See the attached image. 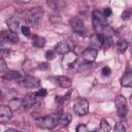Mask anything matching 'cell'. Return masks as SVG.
Returning <instances> with one entry per match:
<instances>
[{"label": "cell", "instance_id": "6da1fadb", "mask_svg": "<svg viewBox=\"0 0 132 132\" xmlns=\"http://www.w3.org/2000/svg\"><path fill=\"white\" fill-rule=\"evenodd\" d=\"M59 118H60V114H50V116L37 118L35 122L37 126L40 128L53 129L59 124Z\"/></svg>", "mask_w": 132, "mask_h": 132}, {"label": "cell", "instance_id": "7a4b0ae2", "mask_svg": "<svg viewBox=\"0 0 132 132\" xmlns=\"http://www.w3.org/2000/svg\"><path fill=\"white\" fill-rule=\"evenodd\" d=\"M42 15H43V10L41 7L39 6L33 7L30 10H28L26 13V23L30 26H36L42 19Z\"/></svg>", "mask_w": 132, "mask_h": 132}, {"label": "cell", "instance_id": "3957f363", "mask_svg": "<svg viewBox=\"0 0 132 132\" xmlns=\"http://www.w3.org/2000/svg\"><path fill=\"white\" fill-rule=\"evenodd\" d=\"M93 25L96 31H100L102 29H104L107 25V19L104 16L103 12L100 10H94L93 11Z\"/></svg>", "mask_w": 132, "mask_h": 132}, {"label": "cell", "instance_id": "277c9868", "mask_svg": "<svg viewBox=\"0 0 132 132\" xmlns=\"http://www.w3.org/2000/svg\"><path fill=\"white\" fill-rule=\"evenodd\" d=\"M19 85L24 88L33 89L40 86V79L33 75H25L19 80Z\"/></svg>", "mask_w": 132, "mask_h": 132}, {"label": "cell", "instance_id": "5b68a950", "mask_svg": "<svg viewBox=\"0 0 132 132\" xmlns=\"http://www.w3.org/2000/svg\"><path fill=\"white\" fill-rule=\"evenodd\" d=\"M114 103H116L118 116L121 119H124L126 117V113H127V100H126V98L124 96L119 95L116 97Z\"/></svg>", "mask_w": 132, "mask_h": 132}, {"label": "cell", "instance_id": "8992f818", "mask_svg": "<svg viewBox=\"0 0 132 132\" xmlns=\"http://www.w3.org/2000/svg\"><path fill=\"white\" fill-rule=\"evenodd\" d=\"M73 111L77 116H85L89 111V102L86 99L78 100L73 106Z\"/></svg>", "mask_w": 132, "mask_h": 132}, {"label": "cell", "instance_id": "52a82bcc", "mask_svg": "<svg viewBox=\"0 0 132 132\" xmlns=\"http://www.w3.org/2000/svg\"><path fill=\"white\" fill-rule=\"evenodd\" d=\"M90 44H91V48L94 50H99L104 45V37L101 33H94L91 36L90 39Z\"/></svg>", "mask_w": 132, "mask_h": 132}, {"label": "cell", "instance_id": "ba28073f", "mask_svg": "<svg viewBox=\"0 0 132 132\" xmlns=\"http://www.w3.org/2000/svg\"><path fill=\"white\" fill-rule=\"evenodd\" d=\"M71 28L74 33H76L79 36H84L87 34V29L84 25V23L78 19H72L71 21Z\"/></svg>", "mask_w": 132, "mask_h": 132}, {"label": "cell", "instance_id": "9c48e42d", "mask_svg": "<svg viewBox=\"0 0 132 132\" xmlns=\"http://www.w3.org/2000/svg\"><path fill=\"white\" fill-rule=\"evenodd\" d=\"M73 48V44L72 42L68 41V40H63L61 42H59L56 47H55V52L57 54H60V55H65L69 52H71V50Z\"/></svg>", "mask_w": 132, "mask_h": 132}, {"label": "cell", "instance_id": "30bf717a", "mask_svg": "<svg viewBox=\"0 0 132 132\" xmlns=\"http://www.w3.org/2000/svg\"><path fill=\"white\" fill-rule=\"evenodd\" d=\"M77 59V55L74 53V52H69L67 54H65L63 56V59H62V66L63 68H70L72 67V65L75 63Z\"/></svg>", "mask_w": 132, "mask_h": 132}, {"label": "cell", "instance_id": "8fae6325", "mask_svg": "<svg viewBox=\"0 0 132 132\" xmlns=\"http://www.w3.org/2000/svg\"><path fill=\"white\" fill-rule=\"evenodd\" d=\"M36 98H37V96H36V94L35 93H30V94H28V95H26L25 96V98H23L22 99V107L24 108V109H30L34 104H35V102H36Z\"/></svg>", "mask_w": 132, "mask_h": 132}, {"label": "cell", "instance_id": "7c38bea8", "mask_svg": "<svg viewBox=\"0 0 132 132\" xmlns=\"http://www.w3.org/2000/svg\"><path fill=\"white\" fill-rule=\"evenodd\" d=\"M97 54H98V51L94 50V48H87L82 52L81 54V58L85 62L87 63H92L95 61V59L97 58Z\"/></svg>", "mask_w": 132, "mask_h": 132}, {"label": "cell", "instance_id": "4fadbf2b", "mask_svg": "<svg viewBox=\"0 0 132 132\" xmlns=\"http://www.w3.org/2000/svg\"><path fill=\"white\" fill-rule=\"evenodd\" d=\"M12 117V111L11 109L6 106V105H2L0 107V122L1 123H7Z\"/></svg>", "mask_w": 132, "mask_h": 132}, {"label": "cell", "instance_id": "5bb4252c", "mask_svg": "<svg viewBox=\"0 0 132 132\" xmlns=\"http://www.w3.org/2000/svg\"><path fill=\"white\" fill-rule=\"evenodd\" d=\"M1 77L5 80H20L23 76L21 74L20 71H16V70H7L4 74L1 75Z\"/></svg>", "mask_w": 132, "mask_h": 132}, {"label": "cell", "instance_id": "9a60e30c", "mask_svg": "<svg viewBox=\"0 0 132 132\" xmlns=\"http://www.w3.org/2000/svg\"><path fill=\"white\" fill-rule=\"evenodd\" d=\"M47 5H48L51 8H53V9L60 10V9H62V8H65L66 2L61 1V0H50V1H47Z\"/></svg>", "mask_w": 132, "mask_h": 132}, {"label": "cell", "instance_id": "2e32d148", "mask_svg": "<svg viewBox=\"0 0 132 132\" xmlns=\"http://www.w3.org/2000/svg\"><path fill=\"white\" fill-rule=\"evenodd\" d=\"M121 85L126 88L132 87V72H126L121 78Z\"/></svg>", "mask_w": 132, "mask_h": 132}, {"label": "cell", "instance_id": "e0dca14e", "mask_svg": "<svg viewBox=\"0 0 132 132\" xmlns=\"http://www.w3.org/2000/svg\"><path fill=\"white\" fill-rule=\"evenodd\" d=\"M57 82H58V85L61 87V88H69V87H71V84H72V81H71V79L69 78V77H67V76H58L57 78Z\"/></svg>", "mask_w": 132, "mask_h": 132}, {"label": "cell", "instance_id": "ac0fdd59", "mask_svg": "<svg viewBox=\"0 0 132 132\" xmlns=\"http://www.w3.org/2000/svg\"><path fill=\"white\" fill-rule=\"evenodd\" d=\"M32 44L35 46V47H43L45 45V39L41 36H38V35H34L32 37Z\"/></svg>", "mask_w": 132, "mask_h": 132}, {"label": "cell", "instance_id": "d6986e66", "mask_svg": "<svg viewBox=\"0 0 132 132\" xmlns=\"http://www.w3.org/2000/svg\"><path fill=\"white\" fill-rule=\"evenodd\" d=\"M71 122V116L69 113H64V114H60L59 118V124L62 126H67L69 123Z\"/></svg>", "mask_w": 132, "mask_h": 132}, {"label": "cell", "instance_id": "ffe728a7", "mask_svg": "<svg viewBox=\"0 0 132 132\" xmlns=\"http://www.w3.org/2000/svg\"><path fill=\"white\" fill-rule=\"evenodd\" d=\"M128 47V42L126 41V39H120L117 43V48L119 51V53H125V51Z\"/></svg>", "mask_w": 132, "mask_h": 132}, {"label": "cell", "instance_id": "44dd1931", "mask_svg": "<svg viewBox=\"0 0 132 132\" xmlns=\"http://www.w3.org/2000/svg\"><path fill=\"white\" fill-rule=\"evenodd\" d=\"M100 128H101V130L103 131V132H109L110 131V129H111V127H110V125H109V123L106 121V120H101V123H100Z\"/></svg>", "mask_w": 132, "mask_h": 132}, {"label": "cell", "instance_id": "7402d4cb", "mask_svg": "<svg viewBox=\"0 0 132 132\" xmlns=\"http://www.w3.org/2000/svg\"><path fill=\"white\" fill-rule=\"evenodd\" d=\"M19 27H20V24H19V22H18L16 20H14V21H9V29H10V31L16 33L18 30H19Z\"/></svg>", "mask_w": 132, "mask_h": 132}, {"label": "cell", "instance_id": "603a6c76", "mask_svg": "<svg viewBox=\"0 0 132 132\" xmlns=\"http://www.w3.org/2000/svg\"><path fill=\"white\" fill-rule=\"evenodd\" d=\"M21 31H22L23 35H25L26 37L30 36V28H29L27 25H23V26L21 27Z\"/></svg>", "mask_w": 132, "mask_h": 132}, {"label": "cell", "instance_id": "cb8c5ba5", "mask_svg": "<svg viewBox=\"0 0 132 132\" xmlns=\"http://www.w3.org/2000/svg\"><path fill=\"white\" fill-rule=\"evenodd\" d=\"M6 71H7L6 70V63H5L4 59L1 58V60H0V72H1V75L4 74Z\"/></svg>", "mask_w": 132, "mask_h": 132}, {"label": "cell", "instance_id": "d4e9b609", "mask_svg": "<svg viewBox=\"0 0 132 132\" xmlns=\"http://www.w3.org/2000/svg\"><path fill=\"white\" fill-rule=\"evenodd\" d=\"M56 55H57V53L55 51H47L45 53V58L47 60H53L54 58H56Z\"/></svg>", "mask_w": 132, "mask_h": 132}, {"label": "cell", "instance_id": "484cf974", "mask_svg": "<svg viewBox=\"0 0 132 132\" xmlns=\"http://www.w3.org/2000/svg\"><path fill=\"white\" fill-rule=\"evenodd\" d=\"M113 132H126V127L124 126V124H118L116 125Z\"/></svg>", "mask_w": 132, "mask_h": 132}, {"label": "cell", "instance_id": "4316f807", "mask_svg": "<svg viewBox=\"0 0 132 132\" xmlns=\"http://www.w3.org/2000/svg\"><path fill=\"white\" fill-rule=\"evenodd\" d=\"M76 132H89V131H88V128H87L86 125L80 124L76 127Z\"/></svg>", "mask_w": 132, "mask_h": 132}, {"label": "cell", "instance_id": "83f0119b", "mask_svg": "<svg viewBox=\"0 0 132 132\" xmlns=\"http://www.w3.org/2000/svg\"><path fill=\"white\" fill-rule=\"evenodd\" d=\"M110 73H111V70H110V68L108 66H105V67L102 68V74L104 76H109Z\"/></svg>", "mask_w": 132, "mask_h": 132}, {"label": "cell", "instance_id": "f1b7e54d", "mask_svg": "<svg viewBox=\"0 0 132 132\" xmlns=\"http://www.w3.org/2000/svg\"><path fill=\"white\" fill-rule=\"evenodd\" d=\"M35 94H36L37 97H45L47 93H46V90L45 89H40L39 91L35 92Z\"/></svg>", "mask_w": 132, "mask_h": 132}, {"label": "cell", "instance_id": "f546056e", "mask_svg": "<svg viewBox=\"0 0 132 132\" xmlns=\"http://www.w3.org/2000/svg\"><path fill=\"white\" fill-rule=\"evenodd\" d=\"M102 12H103L104 16H105V18L107 19V18H108V16H109V15L111 14V9H110L109 7H105V8L103 9V11H102Z\"/></svg>", "mask_w": 132, "mask_h": 132}, {"label": "cell", "instance_id": "4dcf8cb0", "mask_svg": "<svg viewBox=\"0 0 132 132\" xmlns=\"http://www.w3.org/2000/svg\"><path fill=\"white\" fill-rule=\"evenodd\" d=\"M130 15H131V12H130L129 10H126V11H124V12L122 13V19H123V20H128V19L130 18Z\"/></svg>", "mask_w": 132, "mask_h": 132}, {"label": "cell", "instance_id": "1f68e13d", "mask_svg": "<svg viewBox=\"0 0 132 132\" xmlns=\"http://www.w3.org/2000/svg\"><path fill=\"white\" fill-rule=\"evenodd\" d=\"M38 68L41 70H46V69H48V65H47V63H41L38 65Z\"/></svg>", "mask_w": 132, "mask_h": 132}, {"label": "cell", "instance_id": "d6a6232c", "mask_svg": "<svg viewBox=\"0 0 132 132\" xmlns=\"http://www.w3.org/2000/svg\"><path fill=\"white\" fill-rule=\"evenodd\" d=\"M5 132H16L14 129H12V128H9V129H7Z\"/></svg>", "mask_w": 132, "mask_h": 132}, {"label": "cell", "instance_id": "836d02e7", "mask_svg": "<svg viewBox=\"0 0 132 132\" xmlns=\"http://www.w3.org/2000/svg\"><path fill=\"white\" fill-rule=\"evenodd\" d=\"M130 52L132 54V38H131V41H130Z\"/></svg>", "mask_w": 132, "mask_h": 132}, {"label": "cell", "instance_id": "e575fe53", "mask_svg": "<svg viewBox=\"0 0 132 132\" xmlns=\"http://www.w3.org/2000/svg\"><path fill=\"white\" fill-rule=\"evenodd\" d=\"M130 101H131V104H132V96H131V98H130Z\"/></svg>", "mask_w": 132, "mask_h": 132}, {"label": "cell", "instance_id": "d590c367", "mask_svg": "<svg viewBox=\"0 0 132 132\" xmlns=\"http://www.w3.org/2000/svg\"><path fill=\"white\" fill-rule=\"evenodd\" d=\"M55 132H62V131H55Z\"/></svg>", "mask_w": 132, "mask_h": 132}, {"label": "cell", "instance_id": "8d00e7d4", "mask_svg": "<svg viewBox=\"0 0 132 132\" xmlns=\"http://www.w3.org/2000/svg\"><path fill=\"white\" fill-rule=\"evenodd\" d=\"M92 132H97V131H92Z\"/></svg>", "mask_w": 132, "mask_h": 132}]
</instances>
